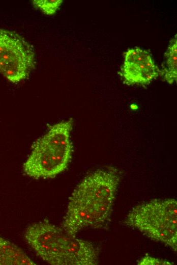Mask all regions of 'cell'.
Wrapping results in <instances>:
<instances>
[{
  "label": "cell",
  "instance_id": "277c9868",
  "mask_svg": "<svg viewBox=\"0 0 177 265\" xmlns=\"http://www.w3.org/2000/svg\"><path fill=\"white\" fill-rule=\"evenodd\" d=\"M124 223L150 239L176 251L177 201L175 199H155L136 205L128 213Z\"/></svg>",
  "mask_w": 177,
  "mask_h": 265
},
{
  "label": "cell",
  "instance_id": "52a82bcc",
  "mask_svg": "<svg viewBox=\"0 0 177 265\" xmlns=\"http://www.w3.org/2000/svg\"><path fill=\"white\" fill-rule=\"evenodd\" d=\"M35 264L22 249L0 236V265Z\"/></svg>",
  "mask_w": 177,
  "mask_h": 265
},
{
  "label": "cell",
  "instance_id": "30bf717a",
  "mask_svg": "<svg viewBox=\"0 0 177 265\" xmlns=\"http://www.w3.org/2000/svg\"><path fill=\"white\" fill-rule=\"evenodd\" d=\"M139 265H171L173 264L166 260L155 258L146 254L137 263Z\"/></svg>",
  "mask_w": 177,
  "mask_h": 265
},
{
  "label": "cell",
  "instance_id": "8992f818",
  "mask_svg": "<svg viewBox=\"0 0 177 265\" xmlns=\"http://www.w3.org/2000/svg\"><path fill=\"white\" fill-rule=\"evenodd\" d=\"M124 57L120 73L125 84L147 85L159 76L160 69L148 50L136 46L128 49Z\"/></svg>",
  "mask_w": 177,
  "mask_h": 265
},
{
  "label": "cell",
  "instance_id": "9c48e42d",
  "mask_svg": "<svg viewBox=\"0 0 177 265\" xmlns=\"http://www.w3.org/2000/svg\"><path fill=\"white\" fill-rule=\"evenodd\" d=\"M62 0L33 1L34 5L47 15L54 14L63 3Z\"/></svg>",
  "mask_w": 177,
  "mask_h": 265
},
{
  "label": "cell",
  "instance_id": "5b68a950",
  "mask_svg": "<svg viewBox=\"0 0 177 265\" xmlns=\"http://www.w3.org/2000/svg\"><path fill=\"white\" fill-rule=\"evenodd\" d=\"M35 65L33 46L16 32L0 29V72L17 83L26 78Z\"/></svg>",
  "mask_w": 177,
  "mask_h": 265
},
{
  "label": "cell",
  "instance_id": "6da1fadb",
  "mask_svg": "<svg viewBox=\"0 0 177 265\" xmlns=\"http://www.w3.org/2000/svg\"><path fill=\"white\" fill-rule=\"evenodd\" d=\"M121 178L114 167L97 169L84 177L69 198L61 227L76 235L83 229L104 225L110 217Z\"/></svg>",
  "mask_w": 177,
  "mask_h": 265
},
{
  "label": "cell",
  "instance_id": "7a4b0ae2",
  "mask_svg": "<svg viewBox=\"0 0 177 265\" xmlns=\"http://www.w3.org/2000/svg\"><path fill=\"white\" fill-rule=\"evenodd\" d=\"M24 238L36 254L50 264L98 263V251L92 242L77 238L47 220L29 226Z\"/></svg>",
  "mask_w": 177,
  "mask_h": 265
},
{
  "label": "cell",
  "instance_id": "3957f363",
  "mask_svg": "<svg viewBox=\"0 0 177 265\" xmlns=\"http://www.w3.org/2000/svg\"><path fill=\"white\" fill-rule=\"evenodd\" d=\"M73 124L72 118L55 123L35 142L23 165L26 175L35 179L51 178L67 168L73 152Z\"/></svg>",
  "mask_w": 177,
  "mask_h": 265
},
{
  "label": "cell",
  "instance_id": "ba28073f",
  "mask_svg": "<svg viewBox=\"0 0 177 265\" xmlns=\"http://www.w3.org/2000/svg\"><path fill=\"white\" fill-rule=\"evenodd\" d=\"M165 60L160 69L159 76L163 81L169 84L176 82L177 79V35L169 42L164 53Z\"/></svg>",
  "mask_w": 177,
  "mask_h": 265
}]
</instances>
